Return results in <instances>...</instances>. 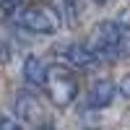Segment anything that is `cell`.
Listing matches in <instances>:
<instances>
[{
	"mask_svg": "<svg viewBox=\"0 0 130 130\" xmlns=\"http://www.w3.org/2000/svg\"><path fill=\"white\" fill-rule=\"evenodd\" d=\"M13 18L21 29L31 31V34H55V31H60V24H62L60 10L52 8L50 3H42V0L18 8Z\"/></svg>",
	"mask_w": 130,
	"mask_h": 130,
	"instance_id": "6da1fadb",
	"label": "cell"
},
{
	"mask_svg": "<svg viewBox=\"0 0 130 130\" xmlns=\"http://www.w3.org/2000/svg\"><path fill=\"white\" fill-rule=\"evenodd\" d=\"M44 91L52 99V104L57 107H68L73 99L78 96V75H75L68 65H47V75H44Z\"/></svg>",
	"mask_w": 130,
	"mask_h": 130,
	"instance_id": "7a4b0ae2",
	"label": "cell"
},
{
	"mask_svg": "<svg viewBox=\"0 0 130 130\" xmlns=\"http://www.w3.org/2000/svg\"><path fill=\"white\" fill-rule=\"evenodd\" d=\"M125 44H127V34L120 29V24L115 21H102L96 24L94 31H91V50L96 57H104V60H117L125 52Z\"/></svg>",
	"mask_w": 130,
	"mask_h": 130,
	"instance_id": "3957f363",
	"label": "cell"
},
{
	"mask_svg": "<svg viewBox=\"0 0 130 130\" xmlns=\"http://www.w3.org/2000/svg\"><path fill=\"white\" fill-rule=\"evenodd\" d=\"M115 94H117V86L109 78H102V81H96L91 86L86 102H89V107H94V109H104V107H109L115 102Z\"/></svg>",
	"mask_w": 130,
	"mask_h": 130,
	"instance_id": "277c9868",
	"label": "cell"
},
{
	"mask_svg": "<svg viewBox=\"0 0 130 130\" xmlns=\"http://www.w3.org/2000/svg\"><path fill=\"white\" fill-rule=\"evenodd\" d=\"M65 60H68L70 65H75V68H94L96 62H99V57L94 55V50L89 44H68L62 50Z\"/></svg>",
	"mask_w": 130,
	"mask_h": 130,
	"instance_id": "5b68a950",
	"label": "cell"
},
{
	"mask_svg": "<svg viewBox=\"0 0 130 130\" xmlns=\"http://www.w3.org/2000/svg\"><path fill=\"white\" fill-rule=\"evenodd\" d=\"M44 75H47V65L42 62V57L37 55H29L26 62H24V78L34 86H42L44 83Z\"/></svg>",
	"mask_w": 130,
	"mask_h": 130,
	"instance_id": "8992f818",
	"label": "cell"
},
{
	"mask_svg": "<svg viewBox=\"0 0 130 130\" xmlns=\"http://www.w3.org/2000/svg\"><path fill=\"white\" fill-rule=\"evenodd\" d=\"M18 109H21V115H24L26 120L42 115V107H39V102L34 99V96H21V99H18Z\"/></svg>",
	"mask_w": 130,
	"mask_h": 130,
	"instance_id": "52a82bcc",
	"label": "cell"
},
{
	"mask_svg": "<svg viewBox=\"0 0 130 130\" xmlns=\"http://www.w3.org/2000/svg\"><path fill=\"white\" fill-rule=\"evenodd\" d=\"M0 130H24V127H21V122L16 120V117L0 115Z\"/></svg>",
	"mask_w": 130,
	"mask_h": 130,
	"instance_id": "ba28073f",
	"label": "cell"
},
{
	"mask_svg": "<svg viewBox=\"0 0 130 130\" xmlns=\"http://www.w3.org/2000/svg\"><path fill=\"white\" fill-rule=\"evenodd\" d=\"M62 8H65V13L68 16H78V5H81V0H60Z\"/></svg>",
	"mask_w": 130,
	"mask_h": 130,
	"instance_id": "9c48e42d",
	"label": "cell"
},
{
	"mask_svg": "<svg viewBox=\"0 0 130 130\" xmlns=\"http://www.w3.org/2000/svg\"><path fill=\"white\" fill-rule=\"evenodd\" d=\"M120 94L130 99V73L125 75V78H122V83H120Z\"/></svg>",
	"mask_w": 130,
	"mask_h": 130,
	"instance_id": "30bf717a",
	"label": "cell"
},
{
	"mask_svg": "<svg viewBox=\"0 0 130 130\" xmlns=\"http://www.w3.org/2000/svg\"><path fill=\"white\" fill-rule=\"evenodd\" d=\"M13 3H18V0H3V5H5V10H10V8H13Z\"/></svg>",
	"mask_w": 130,
	"mask_h": 130,
	"instance_id": "8fae6325",
	"label": "cell"
},
{
	"mask_svg": "<svg viewBox=\"0 0 130 130\" xmlns=\"http://www.w3.org/2000/svg\"><path fill=\"white\" fill-rule=\"evenodd\" d=\"M94 3H107V0H94Z\"/></svg>",
	"mask_w": 130,
	"mask_h": 130,
	"instance_id": "7c38bea8",
	"label": "cell"
}]
</instances>
